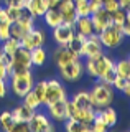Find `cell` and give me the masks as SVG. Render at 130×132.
I'll return each mask as SVG.
<instances>
[{
	"instance_id": "obj_1",
	"label": "cell",
	"mask_w": 130,
	"mask_h": 132,
	"mask_svg": "<svg viewBox=\"0 0 130 132\" xmlns=\"http://www.w3.org/2000/svg\"><path fill=\"white\" fill-rule=\"evenodd\" d=\"M89 93H91V99H92V104H94L96 109L110 106L114 102V97H115V89H114V86L107 84V82H104V81H99Z\"/></svg>"
},
{
	"instance_id": "obj_2",
	"label": "cell",
	"mask_w": 130,
	"mask_h": 132,
	"mask_svg": "<svg viewBox=\"0 0 130 132\" xmlns=\"http://www.w3.org/2000/svg\"><path fill=\"white\" fill-rule=\"evenodd\" d=\"M35 84V78L31 74V69L28 71H23V73H13L10 74V86H12V91L17 97H23L28 91H31Z\"/></svg>"
},
{
	"instance_id": "obj_3",
	"label": "cell",
	"mask_w": 130,
	"mask_h": 132,
	"mask_svg": "<svg viewBox=\"0 0 130 132\" xmlns=\"http://www.w3.org/2000/svg\"><path fill=\"white\" fill-rule=\"evenodd\" d=\"M115 64L109 56H105L104 53L96 58H86V63H84V71H86L91 78H96V79H100V76L107 71L109 68Z\"/></svg>"
},
{
	"instance_id": "obj_4",
	"label": "cell",
	"mask_w": 130,
	"mask_h": 132,
	"mask_svg": "<svg viewBox=\"0 0 130 132\" xmlns=\"http://www.w3.org/2000/svg\"><path fill=\"white\" fill-rule=\"evenodd\" d=\"M97 36H99L100 43H102L104 48H119L122 45V41H124V33H122V30L119 27H115V25H109V27H105L104 30H100L99 33H97Z\"/></svg>"
},
{
	"instance_id": "obj_5",
	"label": "cell",
	"mask_w": 130,
	"mask_h": 132,
	"mask_svg": "<svg viewBox=\"0 0 130 132\" xmlns=\"http://www.w3.org/2000/svg\"><path fill=\"white\" fill-rule=\"evenodd\" d=\"M58 69H59V74L64 81L76 82V81H79L84 74V63L78 58V60L71 61V63H68L64 66H59Z\"/></svg>"
},
{
	"instance_id": "obj_6",
	"label": "cell",
	"mask_w": 130,
	"mask_h": 132,
	"mask_svg": "<svg viewBox=\"0 0 130 132\" xmlns=\"http://www.w3.org/2000/svg\"><path fill=\"white\" fill-rule=\"evenodd\" d=\"M31 58H30V50L23 48L20 45V48L13 53V63H12V74L13 73H23L31 69ZM10 78V76H8Z\"/></svg>"
},
{
	"instance_id": "obj_7",
	"label": "cell",
	"mask_w": 130,
	"mask_h": 132,
	"mask_svg": "<svg viewBox=\"0 0 130 132\" xmlns=\"http://www.w3.org/2000/svg\"><path fill=\"white\" fill-rule=\"evenodd\" d=\"M66 88L63 86V82L58 79H48L46 81V93H44V104H51L59 99H66Z\"/></svg>"
},
{
	"instance_id": "obj_8",
	"label": "cell",
	"mask_w": 130,
	"mask_h": 132,
	"mask_svg": "<svg viewBox=\"0 0 130 132\" xmlns=\"http://www.w3.org/2000/svg\"><path fill=\"white\" fill-rule=\"evenodd\" d=\"M44 41H46V35H44L43 30H38V28H31L30 31H26L23 35V38L20 40V45L26 50H33L38 46H43Z\"/></svg>"
},
{
	"instance_id": "obj_9",
	"label": "cell",
	"mask_w": 130,
	"mask_h": 132,
	"mask_svg": "<svg viewBox=\"0 0 130 132\" xmlns=\"http://www.w3.org/2000/svg\"><path fill=\"white\" fill-rule=\"evenodd\" d=\"M46 107H48V117L53 119L54 122H64L68 119V97L46 104Z\"/></svg>"
},
{
	"instance_id": "obj_10",
	"label": "cell",
	"mask_w": 130,
	"mask_h": 132,
	"mask_svg": "<svg viewBox=\"0 0 130 132\" xmlns=\"http://www.w3.org/2000/svg\"><path fill=\"white\" fill-rule=\"evenodd\" d=\"M28 127H30V132H51L54 130V126L51 124L50 117L43 112H36L33 114V117L28 121Z\"/></svg>"
},
{
	"instance_id": "obj_11",
	"label": "cell",
	"mask_w": 130,
	"mask_h": 132,
	"mask_svg": "<svg viewBox=\"0 0 130 132\" xmlns=\"http://www.w3.org/2000/svg\"><path fill=\"white\" fill-rule=\"evenodd\" d=\"M102 53H104V46H102V43H100L97 33L89 35L87 38H86V41H84L81 56H84V58H96V56L102 55Z\"/></svg>"
},
{
	"instance_id": "obj_12",
	"label": "cell",
	"mask_w": 130,
	"mask_h": 132,
	"mask_svg": "<svg viewBox=\"0 0 130 132\" xmlns=\"http://www.w3.org/2000/svg\"><path fill=\"white\" fill-rule=\"evenodd\" d=\"M74 25L71 23H61L56 28H53V38L58 43V46H66L69 43V40L74 36Z\"/></svg>"
},
{
	"instance_id": "obj_13",
	"label": "cell",
	"mask_w": 130,
	"mask_h": 132,
	"mask_svg": "<svg viewBox=\"0 0 130 132\" xmlns=\"http://www.w3.org/2000/svg\"><path fill=\"white\" fill-rule=\"evenodd\" d=\"M91 20H92V27H94V33H99L100 30H104L105 27L112 23L110 18V12H107L104 7H100L99 10L91 13Z\"/></svg>"
},
{
	"instance_id": "obj_14",
	"label": "cell",
	"mask_w": 130,
	"mask_h": 132,
	"mask_svg": "<svg viewBox=\"0 0 130 132\" xmlns=\"http://www.w3.org/2000/svg\"><path fill=\"white\" fill-rule=\"evenodd\" d=\"M63 15V22L64 23H71L74 25L76 18H78V13H76V5L72 0H61L59 5L56 7Z\"/></svg>"
},
{
	"instance_id": "obj_15",
	"label": "cell",
	"mask_w": 130,
	"mask_h": 132,
	"mask_svg": "<svg viewBox=\"0 0 130 132\" xmlns=\"http://www.w3.org/2000/svg\"><path fill=\"white\" fill-rule=\"evenodd\" d=\"M78 55H74V53L71 51L68 46H58L56 48V51H54V63L56 66H64V64H68V63H71V61H74V60H78Z\"/></svg>"
},
{
	"instance_id": "obj_16",
	"label": "cell",
	"mask_w": 130,
	"mask_h": 132,
	"mask_svg": "<svg viewBox=\"0 0 130 132\" xmlns=\"http://www.w3.org/2000/svg\"><path fill=\"white\" fill-rule=\"evenodd\" d=\"M71 102L76 107H79V109H91V107H94L92 99H91V93H89V91H78V93H74Z\"/></svg>"
},
{
	"instance_id": "obj_17",
	"label": "cell",
	"mask_w": 130,
	"mask_h": 132,
	"mask_svg": "<svg viewBox=\"0 0 130 132\" xmlns=\"http://www.w3.org/2000/svg\"><path fill=\"white\" fill-rule=\"evenodd\" d=\"M74 31L81 33L84 36H89L94 33V27H92V20L91 16H78L74 22Z\"/></svg>"
},
{
	"instance_id": "obj_18",
	"label": "cell",
	"mask_w": 130,
	"mask_h": 132,
	"mask_svg": "<svg viewBox=\"0 0 130 132\" xmlns=\"http://www.w3.org/2000/svg\"><path fill=\"white\" fill-rule=\"evenodd\" d=\"M25 8L35 16V18L36 16H43L44 12L48 10V2L46 0H26Z\"/></svg>"
},
{
	"instance_id": "obj_19",
	"label": "cell",
	"mask_w": 130,
	"mask_h": 132,
	"mask_svg": "<svg viewBox=\"0 0 130 132\" xmlns=\"http://www.w3.org/2000/svg\"><path fill=\"white\" fill-rule=\"evenodd\" d=\"M43 18H44V23L50 28H56L58 25L63 23V15H61V12L58 8H48V10L44 12Z\"/></svg>"
},
{
	"instance_id": "obj_20",
	"label": "cell",
	"mask_w": 130,
	"mask_h": 132,
	"mask_svg": "<svg viewBox=\"0 0 130 132\" xmlns=\"http://www.w3.org/2000/svg\"><path fill=\"white\" fill-rule=\"evenodd\" d=\"M35 111L36 109H31V107H28L26 104H20V106H17L13 109V119L15 121H25V122H28L31 117H33V114H35Z\"/></svg>"
},
{
	"instance_id": "obj_21",
	"label": "cell",
	"mask_w": 130,
	"mask_h": 132,
	"mask_svg": "<svg viewBox=\"0 0 130 132\" xmlns=\"http://www.w3.org/2000/svg\"><path fill=\"white\" fill-rule=\"evenodd\" d=\"M97 116H100V119L107 124V127H114L117 124V112L115 109L110 106H105V107H100L97 111Z\"/></svg>"
},
{
	"instance_id": "obj_22",
	"label": "cell",
	"mask_w": 130,
	"mask_h": 132,
	"mask_svg": "<svg viewBox=\"0 0 130 132\" xmlns=\"http://www.w3.org/2000/svg\"><path fill=\"white\" fill-rule=\"evenodd\" d=\"M86 38H87V36L81 35V33H74V36L69 40V43H68L66 46L69 48L74 55H78L81 58V53H82V46H84V41H86Z\"/></svg>"
},
{
	"instance_id": "obj_23",
	"label": "cell",
	"mask_w": 130,
	"mask_h": 132,
	"mask_svg": "<svg viewBox=\"0 0 130 132\" xmlns=\"http://www.w3.org/2000/svg\"><path fill=\"white\" fill-rule=\"evenodd\" d=\"M17 23L20 25V27H23V30L30 31L31 28L35 27V16L31 15V13L26 10L25 7H23V8H22V12H20V16H18Z\"/></svg>"
},
{
	"instance_id": "obj_24",
	"label": "cell",
	"mask_w": 130,
	"mask_h": 132,
	"mask_svg": "<svg viewBox=\"0 0 130 132\" xmlns=\"http://www.w3.org/2000/svg\"><path fill=\"white\" fill-rule=\"evenodd\" d=\"M30 58H31V64L33 66H43L46 63V50L43 46L30 50Z\"/></svg>"
},
{
	"instance_id": "obj_25",
	"label": "cell",
	"mask_w": 130,
	"mask_h": 132,
	"mask_svg": "<svg viewBox=\"0 0 130 132\" xmlns=\"http://www.w3.org/2000/svg\"><path fill=\"white\" fill-rule=\"evenodd\" d=\"M64 129L68 132H92L91 126H84L78 119H68V121L64 122Z\"/></svg>"
},
{
	"instance_id": "obj_26",
	"label": "cell",
	"mask_w": 130,
	"mask_h": 132,
	"mask_svg": "<svg viewBox=\"0 0 130 132\" xmlns=\"http://www.w3.org/2000/svg\"><path fill=\"white\" fill-rule=\"evenodd\" d=\"M96 114H97L96 107H91V109H79L78 121H79V122H82L84 126H91V127H92V122H94Z\"/></svg>"
},
{
	"instance_id": "obj_27",
	"label": "cell",
	"mask_w": 130,
	"mask_h": 132,
	"mask_svg": "<svg viewBox=\"0 0 130 132\" xmlns=\"http://www.w3.org/2000/svg\"><path fill=\"white\" fill-rule=\"evenodd\" d=\"M13 124H15V119H13L12 111H3V112L0 114V126H2L3 130L12 132V129H13Z\"/></svg>"
},
{
	"instance_id": "obj_28",
	"label": "cell",
	"mask_w": 130,
	"mask_h": 132,
	"mask_svg": "<svg viewBox=\"0 0 130 132\" xmlns=\"http://www.w3.org/2000/svg\"><path fill=\"white\" fill-rule=\"evenodd\" d=\"M22 99H23V104H26L28 107H31V109H38V107L41 106V102H40V99L36 97V94L33 93V89L28 91Z\"/></svg>"
},
{
	"instance_id": "obj_29",
	"label": "cell",
	"mask_w": 130,
	"mask_h": 132,
	"mask_svg": "<svg viewBox=\"0 0 130 132\" xmlns=\"http://www.w3.org/2000/svg\"><path fill=\"white\" fill-rule=\"evenodd\" d=\"M18 48H20V41L15 38H8V40L2 41V51L8 53V55H13Z\"/></svg>"
},
{
	"instance_id": "obj_30",
	"label": "cell",
	"mask_w": 130,
	"mask_h": 132,
	"mask_svg": "<svg viewBox=\"0 0 130 132\" xmlns=\"http://www.w3.org/2000/svg\"><path fill=\"white\" fill-rule=\"evenodd\" d=\"M115 71H117L119 76L128 79V76H130V63H128V60H120L119 63H115Z\"/></svg>"
},
{
	"instance_id": "obj_31",
	"label": "cell",
	"mask_w": 130,
	"mask_h": 132,
	"mask_svg": "<svg viewBox=\"0 0 130 132\" xmlns=\"http://www.w3.org/2000/svg\"><path fill=\"white\" fill-rule=\"evenodd\" d=\"M125 13L127 12L124 10V8H117L115 12H112L110 13V18H112V25H115V27H122V25L125 23Z\"/></svg>"
},
{
	"instance_id": "obj_32",
	"label": "cell",
	"mask_w": 130,
	"mask_h": 132,
	"mask_svg": "<svg viewBox=\"0 0 130 132\" xmlns=\"http://www.w3.org/2000/svg\"><path fill=\"white\" fill-rule=\"evenodd\" d=\"M33 93L36 94V97L40 99V102L44 104V93H46V81H36L33 84Z\"/></svg>"
},
{
	"instance_id": "obj_33",
	"label": "cell",
	"mask_w": 130,
	"mask_h": 132,
	"mask_svg": "<svg viewBox=\"0 0 130 132\" xmlns=\"http://www.w3.org/2000/svg\"><path fill=\"white\" fill-rule=\"evenodd\" d=\"M25 33H26V30H23V27H20L17 22L10 23V38H15V40L20 41Z\"/></svg>"
},
{
	"instance_id": "obj_34",
	"label": "cell",
	"mask_w": 130,
	"mask_h": 132,
	"mask_svg": "<svg viewBox=\"0 0 130 132\" xmlns=\"http://www.w3.org/2000/svg\"><path fill=\"white\" fill-rule=\"evenodd\" d=\"M117 76H119V74H117V71H115V64H114L112 68H109L107 71H105L102 76H100L99 81H104V82H107V84H112V82L117 79Z\"/></svg>"
},
{
	"instance_id": "obj_35",
	"label": "cell",
	"mask_w": 130,
	"mask_h": 132,
	"mask_svg": "<svg viewBox=\"0 0 130 132\" xmlns=\"http://www.w3.org/2000/svg\"><path fill=\"white\" fill-rule=\"evenodd\" d=\"M8 38H10V22L3 20V22H0V43Z\"/></svg>"
},
{
	"instance_id": "obj_36",
	"label": "cell",
	"mask_w": 130,
	"mask_h": 132,
	"mask_svg": "<svg viewBox=\"0 0 130 132\" xmlns=\"http://www.w3.org/2000/svg\"><path fill=\"white\" fill-rule=\"evenodd\" d=\"M20 12H22V8H15V7H5L7 20H8L10 23L17 22V20H18V16H20Z\"/></svg>"
},
{
	"instance_id": "obj_37",
	"label": "cell",
	"mask_w": 130,
	"mask_h": 132,
	"mask_svg": "<svg viewBox=\"0 0 130 132\" xmlns=\"http://www.w3.org/2000/svg\"><path fill=\"white\" fill-rule=\"evenodd\" d=\"M107 129H109L107 124H105L102 119H100V116H97V114H96L94 122H92V132H105Z\"/></svg>"
},
{
	"instance_id": "obj_38",
	"label": "cell",
	"mask_w": 130,
	"mask_h": 132,
	"mask_svg": "<svg viewBox=\"0 0 130 132\" xmlns=\"http://www.w3.org/2000/svg\"><path fill=\"white\" fill-rule=\"evenodd\" d=\"M76 13H78V16H91L89 2L87 3H81V5H76Z\"/></svg>"
},
{
	"instance_id": "obj_39",
	"label": "cell",
	"mask_w": 130,
	"mask_h": 132,
	"mask_svg": "<svg viewBox=\"0 0 130 132\" xmlns=\"http://www.w3.org/2000/svg\"><path fill=\"white\" fill-rule=\"evenodd\" d=\"M102 7L105 8L107 12H115L117 8H120V5H119V0H104L102 2Z\"/></svg>"
},
{
	"instance_id": "obj_40",
	"label": "cell",
	"mask_w": 130,
	"mask_h": 132,
	"mask_svg": "<svg viewBox=\"0 0 130 132\" xmlns=\"http://www.w3.org/2000/svg\"><path fill=\"white\" fill-rule=\"evenodd\" d=\"M12 132H30V127H28V122L25 121H15L13 129Z\"/></svg>"
},
{
	"instance_id": "obj_41",
	"label": "cell",
	"mask_w": 130,
	"mask_h": 132,
	"mask_svg": "<svg viewBox=\"0 0 130 132\" xmlns=\"http://www.w3.org/2000/svg\"><path fill=\"white\" fill-rule=\"evenodd\" d=\"M5 7H15V8H23L26 5V0H3Z\"/></svg>"
},
{
	"instance_id": "obj_42",
	"label": "cell",
	"mask_w": 130,
	"mask_h": 132,
	"mask_svg": "<svg viewBox=\"0 0 130 132\" xmlns=\"http://www.w3.org/2000/svg\"><path fill=\"white\" fill-rule=\"evenodd\" d=\"M127 82H128V79L127 78H122V76H117V79L112 82V86H114V89H119V91H122L127 86Z\"/></svg>"
},
{
	"instance_id": "obj_43",
	"label": "cell",
	"mask_w": 130,
	"mask_h": 132,
	"mask_svg": "<svg viewBox=\"0 0 130 132\" xmlns=\"http://www.w3.org/2000/svg\"><path fill=\"white\" fill-rule=\"evenodd\" d=\"M7 93H8V84H7V79H0V97H5Z\"/></svg>"
},
{
	"instance_id": "obj_44",
	"label": "cell",
	"mask_w": 130,
	"mask_h": 132,
	"mask_svg": "<svg viewBox=\"0 0 130 132\" xmlns=\"http://www.w3.org/2000/svg\"><path fill=\"white\" fill-rule=\"evenodd\" d=\"M100 7H102V2H99V0H89V10H91V13L99 10Z\"/></svg>"
},
{
	"instance_id": "obj_45",
	"label": "cell",
	"mask_w": 130,
	"mask_h": 132,
	"mask_svg": "<svg viewBox=\"0 0 130 132\" xmlns=\"http://www.w3.org/2000/svg\"><path fill=\"white\" fill-rule=\"evenodd\" d=\"M8 78V71H7L5 64L2 63V60H0V79H7Z\"/></svg>"
},
{
	"instance_id": "obj_46",
	"label": "cell",
	"mask_w": 130,
	"mask_h": 132,
	"mask_svg": "<svg viewBox=\"0 0 130 132\" xmlns=\"http://www.w3.org/2000/svg\"><path fill=\"white\" fill-rule=\"evenodd\" d=\"M120 30H122V33H124V36H125V38H127V36H130V23L125 22V23L120 27Z\"/></svg>"
},
{
	"instance_id": "obj_47",
	"label": "cell",
	"mask_w": 130,
	"mask_h": 132,
	"mask_svg": "<svg viewBox=\"0 0 130 132\" xmlns=\"http://www.w3.org/2000/svg\"><path fill=\"white\" fill-rule=\"evenodd\" d=\"M119 5L124 10H130V0H119Z\"/></svg>"
},
{
	"instance_id": "obj_48",
	"label": "cell",
	"mask_w": 130,
	"mask_h": 132,
	"mask_svg": "<svg viewBox=\"0 0 130 132\" xmlns=\"http://www.w3.org/2000/svg\"><path fill=\"white\" fill-rule=\"evenodd\" d=\"M46 2H48V8H56L61 0H46Z\"/></svg>"
},
{
	"instance_id": "obj_49",
	"label": "cell",
	"mask_w": 130,
	"mask_h": 132,
	"mask_svg": "<svg viewBox=\"0 0 130 132\" xmlns=\"http://www.w3.org/2000/svg\"><path fill=\"white\" fill-rule=\"evenodd\" d=\"M7 20V13H5V5H0V22Z\"/></svg>"
},
{
	"instance_id": "obj_50",
	"label": "cell",
	"mask_w": 130,
	"mask_h": 132,
	"mask_svg": "<svg viewBox=\"0 0 130 132\" xmlns=\"http://www.w3.org/2000/svg\"><path fill=\"white\" fill-rule=\"evenodd\" d=\"M122 93H124V94H125L127 97H130V81L127 82V86H125V88L122 89Z\"/></svg>"
},
{
	"instance_id": "obj_51",
	"label": "cell",
	"mask_w": 130,
	"mask_h": 132,
	"mask_svg": "<svg viewBox=\"0 0 130 132\" xmlns=\"http://www.w3.org/2000/svg\"><path fill=\"white\" fill-rule=\"evenodd\" d=\"M74 2V5H81V3H87L89 0H72Z\"/></svg>"
},
{
	"instance_id": "obj_52",
	"label": "cell",
	"mask_w": 130,
	"mask_h": 132,
	"mask_svg": "<svg viewBox=\"0 0 130 132\" xmlns=\"http://www.w3.org/2000/svg\"><path fill=\"white\" fill-rule=\"evenodd\" d=\"M127 13H125V22L127 23H130V10H125Z\"/></svg>"
},
{
	"instance_id": "obj_53",
	"label": "cell",
	"mask_w": 130,
	"mask_h": 132,
	"mask_svg": "<svg viewBox=\"0 0 130 132\" xmlns=\"http://www.w3.org/2000/svg\"><path fill=\"white\" fill-rule=\"evenodd\" d=\"M128 63H130V56H128ZM128 81H130V76H128Z\"/></svg>"
},
{
	"instance_id": "obj_54",
	"label": "cell",
	"mask_w": 130,
	"mask_h": 132,
	"mask_svg": "<svg viewBox=\"0 0 130 132\" xmlns=\"http://www.w3.org/2000/svg\"><path fill=\"white\" fill-rule=\"evenodd\" d=\"M99 2H104V0H99Z\"/></svg>"
}]
</instances>
